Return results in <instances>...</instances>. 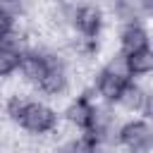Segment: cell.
<instances>
[{
  "mask_svg": "<svg viewBox=\"0 0 153 153\" xmlns=\"http://www.w3.org/2000/svg\"><path fill=\"white\" fill-rule=\"evenodd\" d=\"M29 134H36V136H43V134H50L55 131L57 127V115L53 108H48L45 103H38V100H26L19 120H17Z\"/></svg>",
  "mask_w": 153,
  "mask_h": 153,
  "instance_id": "6da1fadb",
  "label": "cell"
},
{
  "mask_svg": "<svg viewBox=\"0 0 153 153\" xmlns=\"http://www.w3.org/2000/svg\"><path fill=\"white\" fill-rule=\"evenodd\" d=\"M117 141H120V146H124L129 153H148L151 146H153V134H151L148 122H143V120H131V122H127V124L120 127Z\"/></svg>",
  "mask_w": 153,
  "mask_h": 153,
  "instance_id": "7a4b0ae2",
  "label": "cell"
},
{
  "mask_svg": "<svg viewBox=\"0 0 153 153\" xmlns=\"http://www.w3.org/2000/svg\"><path fill=\"white\" fill-rule=\"evenodd\" d=\"M69 19H72L74 29L79 31V36H86V38H96L98 31H100V26H103V12H100V7H96V5L74 7Z\"/></svg>",
  "mask_w": 153,
  "mask_h": 153,
  "instance_id": "3957f363",
  "label": "cell"
},
{
  "mask_svg": "<svg viewBox=\"0 0 153 153\" xmlns=\"http://www.w3.org/2000/svg\"><path fill=\"white\" fill-rule=\"evenodd\" d=\"M48 67H50V60H48L43 53H38V50H24V53H19V65H17V69L22 72V79H24V81L38 84V79L48 72Z\"/></svg>",
  "mask_w": 153,
  "mask_h": 153,
  "instance_id": "277c9868",
  "label": "cell"
},
{
  "mask_svg": "<svg viewBox=\"0 0 153 153\" xmlns=\"http://www.w3.org/2000/svg\"><path fill=\"white\" fill-rule=\"evenodd\" d=\"M115 103H120L124 110H143L146 115L151 112V96H148V91L141 88L139 84H134L131 79L122 86V91H120Z\"/></svg>",
  "mask_w": 153,
  "mask_h": 153,
  "instance_id": "5b68a950",
  "label": "cell"
},
{
  "mask_svg": "<svg viewBox=\"0 0 153 153\" xmlns=\"http://www.w3.org/2000/svg\"><path fill=\"white\" fill-rule=\"evenodd\" d=\"M91 115H93V103H91L86 96L74 98V100L67 105V110H65V120H67L74 129H84V131H86V127H88V122H91Z\"/></svg>",
  "mask_w": 153,
  "mask_h": 153,
  "instance_id": "8992f818",
  "label": "cell"
},
{
  "mask_svg": "<svg viewBox=\"0 0 153 153\" xmlns=\"http://www.w3.org/2000/svg\"><path fill=\"white\" fill-rule=\"evenodd\" d=\"M38 88L48 96H60L67 88V69L60 62H50L48 72L38 79Z\"/></svg>",
  "mask_w": 153,
  "mask_h": 153,
  "instance_id": "52a82bcc",
  "label": "cell"
},
{
  "mask_svg": "<svg viewBox=\"0 0 153 153\" xmlns=\"http://www.w3.org/2000/svg\"><path fill=\"white\" fill-rule=\"evenodd\" d=\"M120 43H122V53L131 55V53H136V50L148 48V33H146V29H143L141 24L129 22V24L124 26V31H122Z\"/></svg>",
  "mask_w": 153,
  "mask_h": 153,
  "instance_id": "ba28073f",
  "label": "cell"
},
{
  "mask_svg": "<svg viewBox=\"0 0 153 153\" xmlns=\"http://www.w3.org/2000/svg\"><path fill=\"white\" fill-rule=\"evenodd\" d=\"M124 84H127L124 79L115 76V74H110V72H105V69H103V72L98 74V79H96V88H98V93L103 96L105 103H115Z\"/></svg>",
  "mask_w": 153,
  "mask_h": 153,
  "instance_id": "9c48e42d",
  "label": "cell"
},
{
  "mask_svg": "<svg viewBox=\"0 0 153 153\" xmlns=\"http://www.w3.org/2000/svg\"><path fill=\"white\" fill-rule=\"evenodd\" d=\"M129 60V72L131 76H148L153 72V50L151 48H143V50H136L131 55H127Z\"/></svg>",
  "mask_w": 153,
  "mask_h": 153,
  "instance_id": "30bf717a",
  "label": "cell"
},
{
  "mask_svg": "<svg viewBox=\"0 0 153 153\" xmlns=\"http://www.w3.org/2000/svg\"><path fill=\"white\" fill-rule=\"evenodd\" d=\"M105 72H110V74H115V76H120V79H124V81H129L131 79V72H129V60H127V53H117V55H112L110 60H108V65H105Z\"/></svg>",
  "mask_w": 153,
  "mask_h": 153,
  "instance_id": "8fae6325",
  "label": "cell"
},
{
  "mask_svg": "<svg viewBox=\"0 0 153 153\" xmlns=\"http://www.w3.org/2000/svg\"><path fill=\"white\" fill-rule=\"evenodd\" d=\"M67 153H100V146H98V139H93L91 134H84L69 141Z\"/></svg>",
  "mask_w": 153,
  "mask_h": 153,
  "instance_id": "7c38bea8",
  "label": "cell"
},
{
  "mask_svg": "<svg viewBox=\"0 0 153 153\" xmlns=\"http://www.w3.org/2000/svg\"><path fill=\"white\" fill-rule=\"evenodd\" d=\"M17 65H19V53L0 48V79H7L10 74H14Z\"/></svg>",
  "mask_w": 153,
  "mask_h": 153,
  "instance_id": "4fadbf2b",
  "label": "cell"
},
{
  "mask_svg": "<svg viewBox=\"0 0 153 153\" xmlns=\"http://www.w3.org/2000/svg\"><path fill=\"white\" fill-rule=\"evenodd\" d=\"M24 12V0H0V14H5L7 19H17Z\"/></svg>",
  "mask_w": 153,
  "mask_h": 153,
  "instance_id": "5bb4252c",
  "label": "cell"
},
{
  "mask_svg": "<svg viewBox=\"0 0 153 153\" xmlns=\"http://www.w3.org/2000/svg\"><path fill=\"white\" fill-rule=\"evenodd\" d=\"M7 31H12V19H7L5 14H0V36H5Z\"/></svg>",
  "mask_w": 153,
  "mask_h": 153,
  "instance_id": "9a60e30c",
  "label": "cell"
}]
</instances>
